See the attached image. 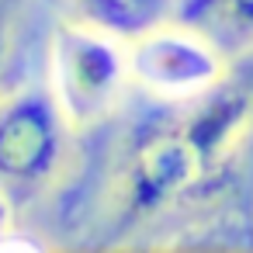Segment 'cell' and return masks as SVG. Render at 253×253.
Returning a JSON list of instances; mask_svg holds the SVG:
<instances>
[{"instance_id": "obj_3", "label": "cell", "mask_w": 253, "mask_h": 253, "mask_svg": "<svg viewBox=\"0 0 253 253\" xmlns=\"http://www.w3.org/2000/svg\"><path fill=\"white\" fill-rule=\"evenodd\" d=\"M229 59L198 32L170 21L128 45V77L160 104H191L215 90Z\"/></svg>"}, {"instance_id": "obj_2", "label": "cell", "mask_w": 253, "mask_h": 253, "mask_svg": "<svg viewBox=\"0 0 253 253\" xmlns=\"http://www.w3.org/2000/svg\"><path fill=\"white\" fill-rule=\"evenodd\" d=\"M66 128L56 97L42 87L0 101V194L42 191L63 163Z\"/></svg>"}, {"instance_id": "obj_6", "label": "cell", "mask_w": 253, "mask_h": 253, "mask_svg": "<svg viewBox=\"0 0 253 253\" xmlns=\"http://www.w3.org/2000/svg\"><path fill=\"white\" fill-rule=\"evenodd\" d=\"M0 253H49L45 243L32 232H21V229H4L0 232Z\"/></svg>"}, {"instance_id": "obj_7", "label": "cell", "mask_w": 253, "mask_h": 253, "mask_svg": "<svg viewBox=\"0 0 253 253\" xmlns=\"http://www.w3.org/2000/svg\"><path fill=\"white\" fill-rule=\"evenodd\" d=\"M4 63H7V25H4V14H0V73H4Z\"/></svg>"}, {"instance_id": "obj_1", "label": "cell", "mask_w": 253, "mask_h": 253, "mask_svg": "<svg viewBox=\"0 0 253 253\" xmlns=\"http://www.w3.org/2000/svg\"><path fill=\"white\" fill-rule=\"evenodd\" d=\"M128 45L80 21L59 25L49 42V94L77 128L104 122L128 84Z\"/></svg>"}, {"instance_id": "obj_4", "label": "cell", "mask_w": 253, "mask_h": 253, "mask_svg": "<svg viewBox=\"0 0 253 253\" xmlns=\"http://www.w3.org/2000/svg\"><path fill=\"white\" fill-rule=\"evenodd\" d=\"M173 21L208 39L229 63L253 52V0H177Z\"/></svg>"}, {"instance_id": "obj_5", "label": "cell", "mask_w": 253, "mask_h": 253, "mask_svg": "<svg viewBox=\"0 0 253 253\" xmlns=\"http://www.w3.org/2000/svg\"><path fill=\"white\" fill-rule=\"evenodd\" d=\"M80 25L97 28L125 45L163 28L177 14V0H70Z\"/></svg>"}]
</instances>
